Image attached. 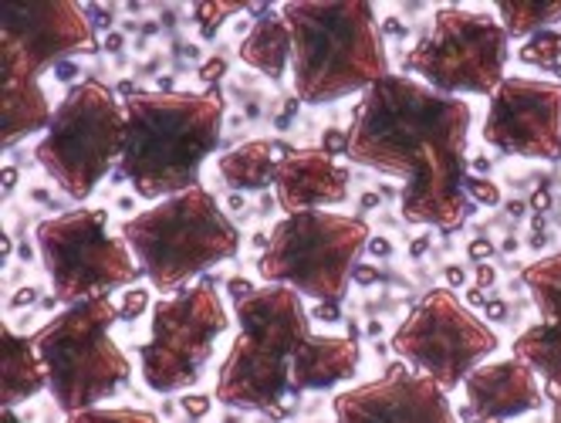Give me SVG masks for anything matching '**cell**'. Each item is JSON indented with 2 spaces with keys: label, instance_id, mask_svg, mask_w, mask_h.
<instances>
[{
  "label": "cell",
  "instance_id": "obj_6",
  "mask_svg": "<svg viewBox=\"0 0 561 423\" xmlns=\"http://www.w3.org/2000/svg\"><path fill=\"white\" fill-rule=\"evenodd\" d=\"M118 305L102 295L68 305L34 335L37 356L48 373V390L61 413H82L112 400L133 376V363L112 342Z\"/></svg>",
  "mask_w": 561,
  "mask_h": 423
},
{
  "label": "cell",
  "instance_id": "obj_13",
  "mask_svg": "<svg viewBox=\"0 0 561 423\" xmlns=\"http://www.w3.org/2000/svg\"><path fill=\"white\" fill-rule=\"evenodd\" d=\"M0 21V85H42V75L65 58L99 52L95 24L71 0H11Z\"/></svg>",
  "mask_w": 561,
  "mask_h": 423
},
{
  "label": "cell",
  "instance_id": "obj_50",
  "mask_svg": "<svg viewBox=\"0 0 561 423\" xmlns=\"http://www.w3.org/2000/svg\"><path fill=\"white\" fill-rule=\"evenodd\" d=\"M4 423H21V420H18V413H14V410H8V407H4Z\"/></svg>",
  "mask_w": 561,
  "mask_h": 423
},
{
  "label": "cell",
  "instance_id": "obj_30",
  "mask_svg": "<svg viewBox=\"0 0 561 423\" xmlns=\"http://www.w3.org/2000/svg\"><path fill=\"white\" fill-rule=\"evenodd\" d=\"M146 305H149V295L142 288H133L126 298H123V309H118V319H139L146 312Z\"/></svg>",
  "mask_w": 561,
  "mask_h": 423
},
{
  "label": "cell",
  "instance_id": "obj_2",
  "mask_svg": "<svg viewBox=\"0 0 561 423\" xmlns=\"http://www.w3.org/2000/svg\"><path fill=\"white\" fill-rule=\"evenodd\" d=\"M126 108V149L118 160L142 201H167L199 186V167L220 146L224 95L207 92H133Z\"/></svg>",
  "mask_w": 561,
  "mask_h": 423
},
{
  "label": "cell",
  "instance_id": "obj_42",
  "mask_svg": "<svg viewBox=\"0 0 561 423\" xmlns=\"http://www.w3.org/2000/svg\"><path fill=\"white\" fill-rule=\"evenodd\" d=\"M548 204H551L548 190H535V194H531V207H535V210H548Z\"/></svg>",
  "mask_w": 561,
  "mask_h": 423
},
{
  "label": "cell",
  "instance_id": "obj_41",
  "mask_svg": "<svg viewBox=\"0 0 561 423\" xmlns=\"http://www.w3.org/2000/svg\"><path fill=\"white\" fill-rule=\"evenodd\" d=\"M251 291H254V288H251L248 282H240V278H233V282H230V295H233V301H237V298H248Z\"/></svg>",
  "mask_w": 561,
  "mask_h": 423
},
{
  "label": "cell",
  "instance_id": "obj_5",
  "mask_svg": "<svg viewBox=\"0 0 561 423\" xmlns=\"http://www.w3.org/2000/svg\"><path fill=\"white\" fill-rule=\"evenodd\" d=\"M118 238L129 244L152 288L167 298L240 251V230L204 186L129 217Z\"/></svg>",
  "mask_w": 561,
  "mask_h": 423
},
{
  "label": "cell",
  "instance_id": "obj_10",
  "mask_svg": "<svg viewBox=\"0 0 561 423\" xmlns=\"http://www.w3.org/2000/svg\"><path fill=\"white\" fill-rule=\"evenodd\" d=\"M507 31L491 11L439 8L403 68L439 95H494L507 79Z\"/></svg>",
  "mask_w": 561,
  "mask_h": 423
},
{
  "label": "cell",
  "instance_id": "obj_8",
  "mask_svg": "<svg viewBox=\"0 0 561 423\" xmlns=\"http://www.w3.org/2000/svg\"><path fill=\"white\" fill-rule=\"evenodd\" d=\"M126 149V108L102 82H78L55 105L34 160L68 197L85 201Z\"/></svg>",
  "mask_w": 561,
  "mask_h": 423
},
{
  "label": "cell",
  "instance_id": "obj_24",
  "mask_svg": "<svg viewBox=\"0 0 561 423\" xmlns=\"http://www.w3.org/2000/svg\"><path fill=\"white\" fill-rule=\"evenodd\" d=\"M525 288L531 291L538 316L548 325H561V254H548L525 267Z\"/></svg>",
  "mask_w": 561,
  "mask_h": 423
},
{
  "label": "cell",
  "instance_id": "obj_27",
  "mask_svg": "<svg viewBox=\"0 0 561 423\" xmlns=\"http://www.w3.org/2000/svg\"><path fill=\"white\" fill-rule=\"evenodd\" d=\"M244 11H251V4H244V0H233V4H224V0H199V4H193V18H196L199 34H204L207 42L220 31V24L227 18L244 14Z\"/></svg>",
  "mask_w": 561,
  "mask_h": 423
},
{
  "label": "cell",
  "instance_id": "obj_35",
  "mask_svg": "<svg viewBox=\"0 0 561 423\" xmlns=\"http://www.w3.org/2000/svg\"><path fill=\"white\" fill-rule=\"evenodd\" d=\"M497 282V272L491 264H477V288H491Z\"/></svg>",
  "mask_w": 561,
  "mask_h": 423
},
{
  "label": "cell",
  "instance_id": "obj_36",
  "mask_svg": "<svg viewBox=\"0 0 561 423\" xmlns=\"http://www.w3.org/2000/svg\"><path fill=\"white\" fill-rule=\"evenodd\" d=\"M545 397H551V423H561V387H545Z\"/></svg>",
  "mask_w": 561,
  "mask_h": 423
},
{
  "label": "cell",
  "instance_id": "obj_32",
  "mask_svg": "<svg viewBox=\"0 0 561 423\" xmlns=\"http://www.w3.org/2000/svg\"><path fill=\"white\" fill-rule=\"evenodd\" d=\"M322 149L329 152L332 160H335V157H345V152H348V133H342V129H329V133L322 136Z\"/></svg>",
  "mask_w": 561,
  "mask_h": 423
},
{
  "label": "cell",
  "instance_id": "obj_44",
  "mask_svg": "<svg viewBox=\"0 0 561 423\" xmlns=\"http://www.w3.org/2000/svg\"><path fill=\"white\" fill-rule=\"evenodd\" d=\"M467 301H470V305H488L484 288H470V291H467Z\"/></svg>",
  "mask_w": 561,
  "mask_h": 423
},
{
  "label": "cell",
  "instance_id": "obj_39",
  "mask_svg": "<svg viewBox=\"0 0 561 423\" xmlns=\"http://www.w3.org/2000/svg\"><path fill=\"white\" fill-rule=\"evenodd\" d=\"M314 319L335 322V319H339V305H318V309H314Z\"/></svg>",
  "mask_w": 561,
  "mask_h": 423
},
{
  "label": "cell",
  "instance_id": "obj_22",
  "mask_svg": "<svg viewBox=\"0 0 561 423\" xmlns=\"http://www.w3.org/2000/svg\"><path fill=\"white\" fill-rule=\"evenodd\" d=\"M0 115H4L0 142L4 149H14L34 133H48L55 108L42 85H0Z\"/></svg>",
  "mask_w": 561,
  "mask_h": 423
},
{
  "label": "cell",
  "instance_id": "obj_45",
  "mask_svg": "<svg viewBox=\"0 0 561 423\" xmlns=\"http://www.w3.org/2000/svg\"><path fill=\"white\" fill-rule=\"evenodd\" d=\"M14 183H18V170H14V167H8V173H4V186H8V190H4V194H11Z\"/></svg>",
  "mask_w": 561,
  "mask_h": 423
},
{
  "label": "cell",
  "instance_id": "obj_4",
  "mask_svg": "<svg viewBox=\"0 0 561 423\" xmlns=\"http://www.w3.org/2000/svg\"><path fill=\"white\" fill-rule=\"evenodd\" d=\"M237 339L217 373V403L237 410L285 413L298 350L311 335L305 301L288 285H264L233 301Z\"/></svg>",
  "mask_w": 561,
  "mask_h": 423
},
{
  "label": "cell",
  "instance_id": "obj_20",
  "mask_svg": "<svg viewBox=\"0 0 561 423\" xmlns=\"http://www.w3.org/2000/svg\"><path fill=\"white\" fill-rule=\"evenodd\" d=\"M295 146L285 139H251L217 160V170L230 190H267L274 186L277 163L288 157Z\"/></svg>",
  "mask_w": 561,
  "mask_h": 423
},
{
  "label": "cell",
  "instance_id": "obj_11",
  "mask_svg": "<svg viewBox=\"0 0 561 423\" xmlns=\"http://www.w3.org/2000/svg\"><path fill=\"white\" fill-rule=\"evenodd\" d=\"M230 329L214 278L152 305V335L139 345V369L152 393H180L204 376L217 339Z\"/></svg>",
  "mask_w": 561,
  "mask_h": 423
},
{
  "label": "cell",
  "instance_id": "obj_28",
  "mask_svg": "<svg viewBox=\"0 0 561 423\" xmlns=\"http://www.w3.org/2000/svg\"><path fill=\"white\" fill-rule=\"evenodd\" d=\"M65 423H159V416L133 407H92L82 413H71Z\"/></svg>",
  "mask_w": 561,
  "mask_h": 423
},
{
  "label": "cell",
  "instance_id": "obj_43",
  "mask_svg": "<svg viewBox=\"0 0 561 423\" xmlns=\"http://www.w3.org/2000/svg\"><path fill=\"white\" fill-rule=\"evenodd\" d=\"M369 251H373V254H379V258H386L392 248H389V241H386V238H373V241H369Z\"/></svg>",
  "mask_w": 561,
  "mask_h": 423
},
{
  "label": "cell",
  "instance_id": "obj_3",
  "mask_svg": "<svg viewBox=\"0 0 561 423\" xmlns=\"http://www.w3.org/2000/svg\"><path fill=\"white\" fill-rule=\"evenodd\" d=\"M280 18L291 27L298 102H339L389 75L382 27L366 0H291Z\"/></svg>",
  "mask_w": 561,
  "mask_h": 423
},
{
  "label": "cell",
  "instance_id": "obj_15",
  "mask_svg": "<svg viewBox=\"0 0 561 423\" xmlns=\"http://www.w3.org/2000/svg\"><path fill=\"white\" fill-rule=\"evenodd\" d=\"M332 410L335 423H460L447 390L413 373L403 359L379 379L339 393Z\"/></svg>",
  "mask_w": 561,
  "mask_h": 423
},
{
  "label": "cell",
  "instance_id": "obj_18",
  "mask_svg": "<svg viewBox=\"0 0 561 423\" xmlns=\"http://www.w3.org/2000/svg\"><path fill=\"white\" fill-rule=\"evenodd\" d=\"M358 342L355 335H308L298 350L295 369H291V393H311L329 390L335 382H345L358 373Z\"/></svg>",
  "mask_w": 561,
  "mask_h": 423
},
{
  "label": "cell",
  "instance_id": "obj_19",
  "mask_svg": "<svg viewBox=\"0 0 561 423\" xmlns=\"http://www.w3.org/2000/svg\"><path fill=\"white\" fill-rule=\"evenodd\" d=\"M0 342H4V373H0V403L8 410H14L18 403L37 397L42 390H48V373L45 363L37 356L34 335H18L11 325H4L0 332Z\"/></svg>",
  "mask_w": 561,
  "mask_h": 423
},
{
  "label": "cell",
  "instance_id": "obj_38",
  "mask_svg": "<svg viewBox=\"0 0 561 423\" xmlns=\"http://www.w3.org/2000/svg\"><path fill=\"white\" fill-rule=\"evenodd\" d=\"M379 275H376V267H355V275H352V282H358V285H373Z\"/></svg>",
  "mask_w": 561,
  "mask_h": 423
},
{
  "label": "cell",
  "instance_id": "obj_47",
  "mask_svg": "<svg viewBox=\"0 0 561 423\" xmlns=\"http://www.w3.org/2000/svg\"><path fill=\"white\" fill-rule=\"evenodd\" d=\"M386 31H389V34H407V27L399 24L396 18H389V21H386Z\"/></svg>",
  "mask_w": 561,
  "mask_h": 423
},
{
  "label": "cell",
  "instance_id": "obj_37",
  "mask_svg": "<svg viewBox=\"0 0 561 423\" xmlns=\"http://www.w3.org/2000/svg\"><path fill=\"white\" fill-rule=\"evenodd\" d=\"M484 312H488V319H491V322H501V319L507 316V305L494 298V301H488V305H484Z\"/></svg>",
  "mask_w": 561,
  "mask_h": 423
},
{
  "label": "cell",
  "instance_id": "obj_46",
  "mask_svg": "<svg viewBox=\"0 0 561 423\" xmlns=\"http://www.w3.org/2000/svg\"><path fill=\"white\" fill-rule=\"evenodd\" d=\"M105 48H108V52H118V48H123V37H118V34H108V37H105Z\"/></svg>",
  "mask_w": 561,
  "mask_h": 423
},
{
  "label": "cell",
  "instance_id": "obj_23",
  "mask_svg": "<svg viewBox=\"0 0 561 423\" xmlns=\"http://www.w3.org/2000/svg\"><path fill=\"white\" fill-rule=\"evenodd\" d=\"M514 359L528 363L545 387H561V325L538 322L514 339Z\"/></svg>",
  "mask_w": 561,
  "mask_h": 423
},
{
  "label": "cell",
  "instance_id": "obj_48",
  "mask_svg": "<svg viewBox=\"0 0 561 423\" xmlns=\"http://www.w3.org/2000/svg\"><path fill=\"white\" fill-rule=\"evenodd\" d=\"M34 298V291L31 288H24V291H18V298H14V305H27Z\"/></svg>",
  "mask_w": 561,
  "mask_h": 423
},
{
  "label": "cell",
  "instance_id": "obj_9",
  "mask_svg": "<svg viewBox=\"0 0 561 423\" xmlns=\"http://www.w3.org/2000/svg\"><path fill=\"white\" fill-rule=\"evenodd\" d=\"M37 254L51 278L55 301L82 305L133 285L142 267L123 238L108 235V210L78 207L48 217L34 230Z\"/></svg>",
  "mask_w": 561,
  "mask_h": 423
},
{
  "label": "cell",
  "instance_id": "obj_21",
  "mask_svg": "<svg viewBox=\"0 0 561 423\" xmlns=\"http://www.w3.org/2000/svg\"><path fill=\"white\" fill-rule=\"evenodd\" d=\"M240 61L251 65L261 75H267L271 82L285 79V71L291 65V27L285 18H280V11L267 8L251 24L248 37L240 42Z\"/></svg>",
  "mask_w": 561,
  "mask_h": 423
},
{
  "label": "cell",
  "instance_id": "obj_33",
  "mask_svg": "<svg viewBox=\"0 0 561 423\" xmlns=\"http://www.w3.org/2000/svg\"><path fill=\"white\" fill-rule=\"evenodd\" d=\"M210 407H214V400H210V397H193V393H186V397H183V410H186L190 416H207V413H210Z\"/></svg>",
  "mask_w": 561,
  "mask_h": 423
},
{
  "label": "cell",
  "instance_id": "obj_7",
  "mask_svg": "<svg viewBox=\"0 0 561 423\" xmlns=\"http://www.w3.org/2000/svg\"><path fill=\"white\" fill-rule=\"evenodd\" d=\"M373 241L363 217L332 210H305L280 217L257 258V275L267 285H288L318 305H342L348 282Z\"/></svg>",
  "mask_w": 561,
  "mask_h": 423
},
{
  "label": "cell",
  "instance_id": "obj_31",
  "mask_svg": "<svg viewBox=\"0 0 561 423\" xmlns=\"http://www.w3.org/2000/svg\"><path fill=\"white\" fill-rule=\"evenodd\" d=\"M224 75H227V61H224L220 55L199 65V82H204L207 89H217V82L224 79Z\"/></svg>",
  "mask_w": 561,
  "mask_h": 423
},
{
  "label": "cell",
  "instance_id": "obj_17",
  "mask_svg": "<svg viewBox=\"0 0 561 423\" xmlns=\"http://www.w3.org/2000/svg\"><path fill=\"white\" fill-rule=\"evenodd\" d=\"M277 207L288 214L325 210L348 201V170L335 163L322 146L291 149L274 173Z\"/></svg>",
  "mask_w": 561,
  "mask_h": 423
},
{
  "label": "cell",
  "instance_id": "obj_29",
  "mask_svg": "<svg viewBox=\"0 0 561 423\" xmlns=\"http://www.w3.org/2000/svg\"><path fill=\"white\" fill-rule=\"evenodd\" d=\"M467 197H470L473 204L497 207V204H501V190H497V183H491V180H484V176H470V180H467Z\"/></svg>",
  "mask_w": 561,
  "mask_h": 423
},
{
  "label": "cell",
  "instance_id": "obj_34",
  "mask_svg": "<svg viewBox=\"0 0 561 423\" xmlns=\"http://www.w3.org/2000/svg\"><path fill=\"white\" fill-rule=\"evenodd\" d=\"M491 254H494V244H491V241H480V238H477V241L470 244V258H473L477 264H484Z\"/></svg>",
  "mask_w": 561,
  "mask_h": 423
},
{
  "label": "cell",
  "instance_id": "obj_16",
  "mask_svg": "<svg viewBox=\"0 0 561 423\" xmlns=\"http://www.w3.org/2000/svg\"><path fill=\"white\" fill-rule=\"evenodd\" d=\"M467 403L460 410L463 423H504L514 416H525L545 403V387L538 382V373L520 363H480L463 379Z\"/></svg>",
  "mask_w": 561,
  "mask_h": 423
},
{
  "label": "cell",
  "instance_id": "obj_49",
  "mask_svg": "<svg viewBox=\"0 0 561 423\" xmlns=\"http://www.w3.org/2000/svg\"><path fill=\"white\" fill-rule=\"evenodd\" d=\"M426 244H430V241H426V238H420V241H416V244H413V254H416V258H420V254H423V251H426Z\"/></svg>",
  "mask_w": 561,
  "mask_h": 423
},
{
  "label": "cell",
  "instance_id": "obj_26",
  "mask_svg": "<svg viewBox=\"0 0 561 423\" xmlns=\"http://www.w3.org/2000/svg\"><path fill=\"white\" fill-rule=\"evenodd\" d=\"M517 61H525L531 68H541V71H554L561 79V31H538L531 34L525 45L517 52Z\"/></svg>",
  "mask_w": 561,
  "mask_h": 423
},
{
  "label": "cell",
  "instance_id": "obj_1",
  "mask_svg": "<svg viewBox=\"0 0 561 423\" xmlns=\"http://www.w3.org/2000/svg\"><path fill=\"white\" fill-rule=\"evenodd\" d=\"M470 115L463 99L439 95L423 82L389 71L358 99L345 157L403 180L399 210L407 224L454 235L473 210L467 197Z\"/></svg>",
  "mask_w": 561,
  "mask_h": 423
},
{
  "label": "cell",
  "instance_id": "obj_40",
  "mask_svg": "<svg viewBox=\"0 0 561 423\" xmlns=\"http://www.w3.org/2000/svg\"><path fill=\"white\" fill-rule=\"evenodd\" d=\"M447 282H450L454 288H460V285L467 282V275H463V267H460V264H450V267H447Z\"/></svg>",
  "mask_w": 561,
  "mask_h": 423
},
{
  "label": "cell",
  "instance_id": "obj_12",
  "mask_svg": "<svg viewBox=\"0 0 561 423\" xmlns=\"http://www.w3.org/2000/svg\"><path fill=\"white\" fill-rule=\"evenodd\" d=\"M497 332L477 319L450 288L426 291L392 335V353L447 393L463 387V379L497 353Z\"/></svg>",
  "mask_w": 561,
  "mask_h": 423
},
{
  "label": "cell",
  "instance_id": "obj_14",
  "mask_svg": "<svg viewBox=\"0 0 561 423\" xmlns=\"http://www.w3.org/2000/svg\"><path fill=\"white\" fill-rule=\"evenodd\" d=\"M484 142L525 160H561V82L511 79L491 95Z\"/></svg>",
  "mask_w": 561,
  "mask_h": 423
},
{
  "label": "cell",
  "instance_id": "obj_25",
  "mask_svg": "<svg viewBox=\"0 0 561 423\" xmlns=\"http://www.w3.org/2000/svg\"><path fill=\"white\" fill-rule=\"evenodd\" d=\"M494 14L501 21V27L507 31V37H528L538 31H551L561 21V4H494Z\"/></svg>",
  "mask_w": 561,
  "mask_h": 423
}]
</instances>
